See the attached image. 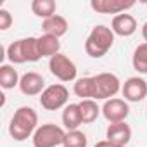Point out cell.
Wrapping results in <instances>:
<instances>
[{"label":"cell","mask_w":147,"mask_h":147,"mask_svg":"<svg viewBox=\"0 0 147 147\" xmlns=\"http://www.w3.org/2000/svg\"><path fill=\"white\" fill-rule=\"evenodd\" d=\"M38 128V114L33 107H28V106H23L19 107L12 119H11V125H9V133L14 140L18 142H23L26 138H30L31 135H35Z\"/></svg>","instance_id":"cell-1"},{"label":"cell","mask_w":147,"mask_h":147,"mask_svg":"<svg viewBox=\"0 0 147 147\" xmlns=\"http://www.w3.org/2000/svg\"><path fill=\"white\" fill-rule=\"evenodd\" d=\"M113 43H114L113 30L104 24H97L95 28H92L90 35L85 40V52L90 57L99 59V57H104L111 50Z\"/></svg>","instance_id":"cell-2"},{"label":"cell","mask_w":147,"mask_h":147,"mask_svg":"<svg viewBox=\"0 0 147 147\" xmlns=\"http://www.w3.org/2000/svg\"><path fill=\"white\" fill-rule=\"evenodd\" d=\"M7 57L12 64H24V62H36L40 61V52H38V38L28 36L12 42L7 47Z\"/></svg>","instance_id":"cell-3"},{"label":"cell","mask_w":147,"mask_h":147,"mask_svg":"<svg viewBox=\"0 0 147 147\" xmlns=\"http://www.w3.org/2000/svg\"><path fill=\"white\" fill-rule=\"evenodd\" d=\"M64 137L66 131L61 126L54 123H45L36 128L31 140L35 147H61L64 144Z\"/></svg>","instance_id":"cell-4"},{"label":"cell","mask_w":147,"mask_h":147,"mask_svg":"<svg viewBox=\"0 0 147 147\" xmlns=\"http://www.w3.org/2000/svg\"><path fill=\"white\" fill-rule=\"evenodd\" d=\"M95 82V95L94 100H109L121 90V82L113 73H100L94 76Z\"/></svg>","instance_id":"cell-5"},{"label":"cell","mask_w":147,"mask_h":147,"mask_svg":"<svg viewBox=\"0 0 147 147\" xmlns=\"http://www.w3.org/2000/svg\"><path fill=\"white\" fill-rule=\"evenodd\" d=\"M67 99H69V92L64 85L61 83H55V85H50L47 87L42 95H40V106L47 111H57L61 107H66L67 104Z\"/></svg>","instance_id":"cell-6"},{"label":"cell","mask_w":147,"mask_h":147,"mask_svg":"<svg viewBox=\"0 0 147 147\" xmlns=\"http://www.w3.org/2000/svg\"><path fill=\"white\" fill-rule=\"evenodd\" d=\"M49 69L50 73L61 82H73L76 80V66L67 55L64 54H55L54 57H50L49 61Z\"/></svg>","instance_id":"cell-7"},{"label":"cell","mask_w":147,"mask_h":147,"mask_svg":"<svg viewBox=\"0 0 147 147\" xmlns=\"http://www.w3.org/2000/svg\"><path fill=\"white\" fill-rule=\"evenodd\" d=\"M102 114H104V118H106L109 123H121V121H125V119L128 118L130 107H128L126 100L113 97V99H109V100L104 102V106H102Z\"/></svg>","instance_id":"cell-8"},{"label":"cell","mask_w":147,"mask_h":147,"mask_svg":"<svg viewBox=\"0 0 147 147\" xmlns=\"http://www.w3.org/2000/svg\"><path fill=\"white\" fill-rule=\"evenodd\" d=\"M135 5L133 0H92L90 7L99 14H123Z\"/></svg>","instance_id":"cell-9"},{"label":"cell","mask_w":147,"mask_h":147,"mask_svg":"<svg viewBox=\"0 0 147 147\" xmlns=\"http://www.w3.org/2000/svg\"><path fill=\"white\" fill-rule=\"evenodd\" d=\"M123 97L128 102H140L147 97V82L138 78V76H131L128 78L123 87H121Z\"/></svg>","instance_id":"cell-10"},{"label":"cell","mask_w":147,"mask_h":147,"mask_svg":"<svg viewBox=\"0 0 147 147\" xmlns=\"http://www.w3.org/2000/svg\"><path fill=\"white\" fill-rule=\"evenodd\" d=\"M19 90L28 95V97H35V95H42V92L45 90V80L42 75L35 71H28L21 76L19 82Z\"/></svg>","instance_id":"cell-11"},{"label":"cell","mask_w":147,"mask_h":147,"mask_svg":"<svg viewBox=\"0 0 147 147\" xmlns=\"http://www.w3.org/2000/svg\"><path fill=\"white\" fill-rule=\"evenodd\" d=\"M111 30L114 35H119V36H131L135 31H137V21L131 14H118L113 18V23H111Z\"/></svg>","instance_id":"cell-12"},{"label":"cell","mask_w":147,"mask_h":147,"mask_svg":"<svg viewBox=\"0 0 147 147\" xmlns=\"http://www.w3.org/2000/svg\"><path fill=\"white\" fill-rule=\"evenodd\" d=\"M106 138L109 142H113V144L126 147V144L131 138V128L125 121H121V123H111L107 126V130H106Z\"/></svg>","instance_id":"cell-13"},{"label":"cell","mask_w":147,"mask_h":147,"mask_svg":"<svg viewBox=\"0 0 147 147\" xmlns=\"http://www.w3.org/2000/svg\"><path fill=\"white\" fill-rule=\"evenodd\" d=\"M67 21L62 18V16H59V14H55V16H52V18H49V19H45L43 23H42V30H43V33L45 35H52V36H57V38H61V36H64L66 33H67Z\"/></svg>","instance_id":"cell-14"},{"label":"cell","mask_w":147,"mask_h":147,"mask_svg":"<svg viewBox=\"0 0 147 147\" xmlns=\"http://www.w3.org/2000/svg\"><path fill=\"white\" fill-rule=\"evenodd\" d=\"M62 125L67 128V131L78 130V126L83 125L80 104H67L64 107V111H62Z\"/></svg>","instance_id":"cell-15"},{"label":"cell","mask_w":147,"mask_h":147,"mask_svg":"<svg viewBox=\"0 0 147 147\" xmlns=\"http://www.w3.org/2000/svg\"><path fill=\"white\" fill-rule=\"evenodd\" d=\"M61 50V42L57 36L52 35H42L38 36V52L40 57H54L55 54H59Z\"/></svg>","instance_id":"cell-16"},{"label":"cell","mask_w":147,"mask_h":147,"mask_svg":"<svg viewBox=\"0 0 147 147\" xmlns=\"http://www.w3.org/2000/svg\"><path fill=\"white\" fill-rule=\"evenodd\" d=\"M21 78L18 75V71L11 64H2L0 66V87L4 90H11L16 85H19Z\"/></svg>","instance_id":"cell-17"},{"label":"cell","mask_w":147,"mask_h":147,"mask_svg":"<svg viewBox=\"0 0 147 147\" xmlns=\"http://www.w3.org/2000/svg\"><path fill=\"white\" fill-rule=\"evenodd\" d=\"M73 90H75V94L82 100H87V99H92L94 100V95H95V82H94V76L78 78Z\"/></svg>","instance_id":"cell-18"},{"label":"cell","mask_w":147,"mask_h":147,"mask_svg":"<svg viewBox=\"0 0 147 147\" xmlns=\"http://www.w3.org/2000/svg\"><path fill=\"white\" fill-rule=\"evenodd\" d=\"M55 9H57V4L54 0H33L31 2L33 14L38 18H43V21L55 16Z\"/></svg>","instance_id":"cell-19"},{"label":"cell","mask_w":147,"mask_h":147,"mask_svg":"<svg viewBox=\"0 0 147 147\" xmlns=\"http://www.w3.org/2000/svg\"><path fill=\"white\" fill-rule=\"evenodd\" d=\"M80 109H82V118H83V123H85V125L94 123V121L99 118L100 111H102V109L97 106V102L92 100V99L82 100V102H80Z\"/></svg>","instance_id":"cell-20"},{"label":"cell","mask_w":147,"mask_h":147,"mask_svg":"<svg viewBox=\"0 0 147 147\" xmlns=\"http://www.w3.org/2000/svg\"><path fill=\"white\" fill-rule=\"evenodd\" d=\"M131 64H133V69L138 71V73H147V43H140L135 52H133V57H131Z\"/></svg>","instance_id":"cell-21"},{"label":"cell","mask_w":147,"mask_h":147,"mask_svg":"<svg viewBox=\"0 0 147 147\" xmlns=\"http://www.w3.org/2000/svg\"><path fill=\"white\" fill-rule=\"evenodd\" d=\"M87 144H88V138H87V135L83 131L71 130V131L66 133L62 147H87Z\"/></svg>","instance_id":"cell-22"},{"label":"cell","mask_w":147,"mask_h":147,"mask_svg":"<svg viewBox=\"0 0 147 147\" xmlns=\"http://www.w3.org/2000/svg\"><path fill=\"white\" fill-rule=\"evenodd\" d=\"M11 24H12V16H11V12H9L7 9H0V30L5 31V30L11 28Z\"/></svg>","instance_id":"cell-23"},{"label":"cell","mask_w":147,"mask_h":147,"mask_svg":"<svg viewBox=\"0 0 147 147\" xmlns=\"http://www.w3.org/2000/svg\"><path fill=\"white\" fill-rule=\"evenodd\" d=\"M94 147H125V145H118V144H113V142H109V140H100V142H97Z\"/></svg>","instance_id":"cell-24"},{"label":"cell","mask_w":147,"mask_h":147,"mask_svg":"<svg viewBox=\"0 0 147 147\" xmlns=\"http://www.w3.org/2000/svg\"><path fill=\"white\" fill-rule=\"evenodd\" d=\"M142 36H144V40H145V43H147V21H145L144 26H142Z\"/></svg>","instance_id":"cell-25"},{"label":"cell","mask_w":147,"mask_h":147,"mask_svg":"<svg viewBox=\"0 0 147 147\" xmlns=\"http://www.w3.org/2000/svg\"><path fill=\"white\" fill-rule=\"evenodd\" d=\"M61 147H62V145H61Z\"/></svg>","instance_id":"cell-26"}]
</instances>
